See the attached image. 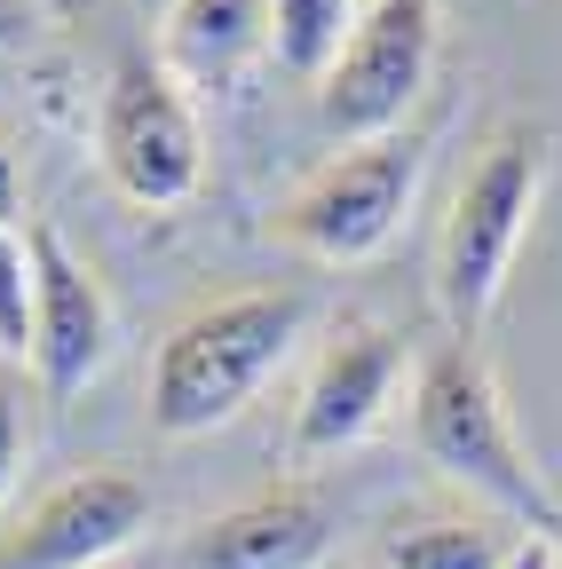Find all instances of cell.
<instances>
[{
  "instance_id": "cell-1",
  "label": "cell",
  "mask_w": 562,
  "mask_h": 569,
  "mask_svg": "<svg viewBox=\"0 0 562 569\" xmlns=\"http://www.w3.org/2000/svg\"><path fill=\"white\" fill-rule=\"evenodd\" d=\"M412 451L428 459L444 482H460L467 498H483L500 522L515 530H562V507L546 475L531 467L515 419H507V396L491 380L483 348L444 332L420 348L412 365Z\"/></svg>"
},
{
  "instance_id": "cell-2",
  "label": "cell",
  "mask_w": 562,
  "mask_h": 569,
  "mask_svg": "<svg viewBox=\"0 0 562 569\" xmlns=\"http://www.w3.org/2000/svg\"><path fill=\"white\" fill-rule=\"evenodd\" d=\"M302 332H309L302 284H262V293L198 301L190 317L167 325V340L151 356V427L167 443L230 427L262 396V380L294 356Z\"/></svg>"
},
{
  "instance_id": "cell-3",
  "label": "cell",
  "mask_w": 562,
  "mask_h": 569,
  "mask_svg": "<svg viewBox=\"0 0 562 569\" xmlns=\"http://www.w3.org/2000/svg\"><path fill=\"white\" fill-rule=\"evenodd\" d=\"M554 167V134L531 119H507L500 134H483V151L467 159L452 213H444V238H436V309L460 340H475L500 309L515 253L531 238V213Z\"/></svg>"
},
{
  "instance_id": "cell-4",
  "label": "cell",
  "mask_w": 562,
  "mask_h": 569,
  "mask_svg": "<svg viewBox=\"0 0 562 569\" xmlns=\"http://www.w3.org/2000/svg\"><path fill=\"white\" fill-rule=\"evenodd\" d=\"M420 134H381V142H348L341 159H325L309 182H294L269 213V238L286 253H309V261H373L412 213V190H420Z\"/></svg>"
},
{
  "instance_id": "cell-5",
  "label": "cell",
  "mask_w": 562,
  "mask_h": 569,
  "mask_svg": "<svg viewBox=\"0 0 562 569\" xmlns=\"http://www.w3.org/2000/svg\"><path fill=\"white\" fill-rule=\"evenodd\" d=\"M436 40H444V0H373L348 32L341 63L317 80V119L333 142H381L404 134L436 80Z\"/></svg>"
},
{
  "instance_id": "cell-6",
  "label": "cell",
  "mask_w": 562,
  "mask_h": 569,
  "mask_svg": "<svg viewBox=\"0 0 562 569\" xmlns=\"http://www.w3.org/2000/svg\"><path fill=\"white\" fill-rule=\"evenodd\" d=\"M96 151H103V174L119 182V198H135V206H183L198 190L206 134L167 63L119 56L111 88H103V119H96Z\"/></svg>"
},
{
  "instance_id": "cell-7",
  "label": "cell",
  "mask_w": 562,
  "mask_h": 569,
  "mask_svg": "<svg viewBox=\"0 0 562 569\" xmlns=\"http://www.w3.org/2000/svg\"><path fill=\"white\" fill-rule=\"evenodd\" d=\"M412 365H420V340H412L404 325H388V317H348V325L325 340V356L309 365V380H302L294 436H286L294 467H317V459L357 451L373 427L388 419V396H396V380H404Z\"/></svg>"
},
{
  "instance_id": "cell-8",
  "label": "cell",
  "mask_w": 562,
  "mask_h": 569,
  "mask_svg": "<svg viewBox=\"0 0 562 569\" xmlns=\"http://www.w3.org/2000/svg\"><path fill=\"white\" fill-rule=\"evenodd\" d=\"M151 515H159L151 482L127 467L63 475L0 530V569H103L151 530Z\"/></svg>"
},
{
  "instance_id": "cell-9",
  "label": "cell",
  "mask_w": 562,
  "mask_h": 569,
  "mask_svg": "<svg viewBox=\"0 0 562 569\" xmlns=\"http://www.w3.org/2000/svg\"><path fill=\"white\" fill-rule=\"evenodd\" d=\"M32 372L48 403H72L111 365V293L48 222H32Z\"/></svg>"
},
{
  "instance_id": "cell-10",
  "label": "cell",
  "mask_w": 562,
  "mask_h": 569,
  "mask_svg": "<svg viewBox=\"0 0 562 569\" xmlns=\"http://www.w3.org/2000/svg\"><path fill=\"white\" fill-rule=\"evenodd\" d=\"M333 546V507L309 482H277L238 498L230 515L198 522L175 546V569H325Z\"/></svg>"
},
{
  "instance_id": "cell-11",
  "label": "cell",
  "mask_w": 562,
  "mask_h": 569,
  "mask_svg": "<svg viewBox=\"0 0 562 569\" xmlns=\"http://www.w3.org/2000/svg\"><path fill=\"white\" fill-rule=\"evenodd\" d=\"M269 48V0H175L167 9V32H159V63L175 80L206 88V80H230V71Z\"/></svg>"
},
{
  "instance_id": "cell-12",
  "label": "cell",
  "mask_w": 562,
  "mask_h": 569,
  "mask_svg": "<svg viewBox=\"0 0 562 569\" xmlns=\"http://www.w3.org/2000/svg\"><path fill=\"white\" fill-rule=\"evenodd\" d=\"M507 546H515V522L500 515H420V522H396L388 569H500Z\"/></svg>"
},
{
  "instance_id": "cell-13",
  "label": "cell",
  "mask_w": 562,
  "mask_h": 569,
  "mask_svg": "<svg viewBox=\"0 0 562 569\" xmlns=\"http://www.w3.org/2000/svg\"><path fill=\"white\" fill-rule=\"evenodd\" d=\"M357 17H365V0H269V56H277V71H294V80L317 88L341 63Z\"/></svg>"
},
{
  "instance_id": "cell-14",
  "label": "cell",
  "mask_w": 562,
  "mask_h": 569,
  "mask_svg": "<svg viewBox=\"0 0 562 569\" xmlns=\"http://www.w3.org/2000/svg\"><path fill=\"white\" fill-rule=\"evenodd\" d=\"M32 230L0 222V356H32Z\"/></svg>"
},
{
  "instance_id": "cell-15",
  "label": "cell",
  "mask_w": 562,
  "mask_h": 569,
  "mask_svg": "<svg viewBox=\"0 0 562 569\" xmlns=\"http://www.w3.org/2000/svg\"><path fill=\"white\" fill-rule=\"evenodd\" d=\"M17 467H24V411H17V388L0 380V498H9Z\"/></svg>"
},
{
  "instance_id": "cell-16",
  "label": "cell",
  "mask_w": 562,
  "mask_h": 569,
  "mask_svg": "<svg viewBox=\"0 0 562 569\" xmlns=\"http://www.w3.org/2000/svg\"><path fill=\"white\" fill-rule=\"evenodd\" d=\"M17 213H24V159H17V134L0 127V222L17 230Z\"/></svg>"
},
{
  "instance_id": "cell-17",
  "label": "cell",
  "mask_w": 562,
  "mask_h": 569,
  "mask_svg": "<svg viewBox=\"0 0 562 569\" xmlns=\"http://www.w3.org/2000/svg\"><path fill=\"white\" fill-rule=\"evenodd\" d=\"M500 569H554V530H523Z\"/></svg>"
},
{
  "instance_id": "cell-18",
  "label": "cell",
  "mask_w": 562,
  "mask_h": 569,
  "mask_svg": "<svg viewBox=\"0 0 562 569\" xmlns=\"http://www.w3.org/2000/svg\"><path fill=\"white\" fill-rule=\"evenodd\" d=\"M24 32V0H0V48H9Z\"/></svg>"
},
{
  "instance_id": "cell-19",
  "label": "cell",
  "mask_w": 562,
  "mask_h": 569,
  "mask_svg": "<svg viewBox=\"0 0 562 569\" xmlns=\"http://www.w3.org/2000/svg\"><path fill=\"white\" fill-rule=\"evenodd\" d=\"M554 569H562V530H554Z\"/></svg>"
},
{
  "instance_id": "cell-20",
  "label": "cell",
  "mask_w": 562,
  "mask_h": 569,
  "mask_svg": "<svg viewBox=\"0 0 562 569\" xmlns=\"http://www.w3.org/2000/svg\"><path fill=\"white\" fill-rule=\"evenodd\" d=\"M159 9H175V0H159Z\"/></svg>"
},
{
  "instance_id": "cell-21",
  "label": "cell",
  "mask_w": 562,
  "mask_h": 569,
  "mask_svg": "<svg viewBox=\"0 0 562 569\" xmlns=\"http://www.w3.org/2000/svg\"><path fill=\"white\" fill-rule=\"evenodd\" d=\"M365 9H373V0H365Z\"/></svg>"
}]
</instances>
